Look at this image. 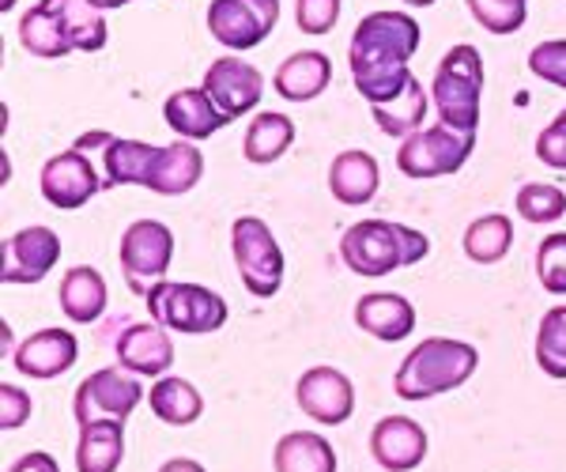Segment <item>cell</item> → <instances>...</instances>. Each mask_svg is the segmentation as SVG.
Returning <instances> with one entry per match:
<instances>
[{"label":"cell","mask_w":566,"mask_h":472,"mask_svg":"<svg viewBox=\"0 0 566 472\" xmlns=\"http://www.w3.org/2000/svg\"><path fill=\"white\" fill-rule=\"evenodd\" d=\"M61 261V239L50 227H23L0 247V280L4 284H42Z\"/></svg>","instance_id":"12"},{"label":"cell","mask_w":566,"mask_h":472,"mask_svg":"<svg viewBox=\"0 0 566 472\" xmlns=\"http://www.w3.org/2000/svg\"><path fill=\"white\" fill-rule=\"evenodd\" d=\"M427 450V431L419 428L408 416H386V420L374 423L370 431V453L386 472H412L423 465Z\"/></svg>","instance_id":"17"},{"label":"cell","mask_w":566,"mask_h":472,"mask_svg":"<svg viewBox=\"0 0 566 472\" xmlns=\"http://www.w3.org/2000/svg\"><path fill=\"white\" fill-rule=\"evenodd\" d=\"M163 117H167V125L181 136V140H208V136H216L223 125H231L205 87L175 91V95L163 103Z\"/></svg>","instance_id":"19"},{"label":"cell","mask_w":566,"mask_h":472,"mask_svg":"<svg viewBox=\"0 0 566 472\" xmlns=\"http://www.w3.org/2000/svg\"><path fill=\"white\" fill-rule=\"evenodd\" d=\"M53 15H57L61 31L69 34L72 50H84V53H98L109 39L106 20L91 0H42Z\"/></svg>","instance_id":"30"},{"label":"cell","mask_w":566,"mask_h":472,"mask_svg":"<svg viewBox=\"0 0 566 472\" xmlns=\"http://www.w3.org/2000/svg\"><path fill=\"white\" fill-rule=\"evenodd\" d=\"M57 303L65 311L69 322L76 325H91L106 314L109 306V292H106V280L98 269L91 265H76L61 276V287H57Z\"/></svg>","instance_id":"23"},{"label":"cell","mask_w":566,"mask_h":472,"mask_svg":"<svg viewBox=\"0 0 566 472\" xmlns=\"http://www.w3.org/2000/svg\"><path fill=\"white\" fill-rule=\"evenodd\" d=\"M370 114H374V125H378L386 136H392V140H408L412 133L423 129L427 114H431V95H427L423 84L412 76L408 87L400 91L392 103L370 106Z\"/></svg>","instance_id":"29"},{"label":"cell","mask_w":566,"mask_h":472,"mask_svg":"<svg viewBox=\"0 0 566 472\" xmlns=\"http://www.w3.org/2000/svg\"><path fill=\"white\" fill-rule=\"evenodd\" d=\"M205 178V156L193 140H175L167 148H159V156L151 162L148 189L159 197H181L189 189H197V181Z\"/></svg>","instance_id":"20"},{"label":"cell","mask_w":566,"mask_h":472,"mask_svg":"<svg viewBox=\"0 0 566 472\" xmlns=\"http://www.w3.org/2000/svg\"><path fill=\"white\" fill-rule=\"evenodd\" d=\"M117 367H125L136 378H163L175 367V340L170 329L155 322H136L117 337Z\"/></svg>","instance_id":"16"},{"label":"cell","mask_w":566,"mask_h":472,"mask_svg":"<svg viewBox=\"0 0 566 472\" xmlns=\"http://www.w3.org/2000/svg\"><path fill=\"white\" fill-rule=\"evenodd\" d=\"M8 472H61V465H57V458H53V453L31 450V453H23V458L15 461Z\"/></svg>","instance_id":"41"},{"label":"cell","mask_w":566,"mask_h":472,"mask_svg":"<svg viewBox=\"0 0 566 472\" xmlns=\"http://www.w3.org/2000/svg\"><path fill=\"white\" fill-rule=\"evenodd\" d=\"M148 405H151L155 420H163L167 428H193L200 416H205V397H200V389L189 382V378H178V375L155 378L148 389Z\"/></svg>","instance_id":"24"},{"label":"cell","mask_w":566,"mask_h":472,"mask_svg":"<svg viewBox=\"0 0 566 472\" xmlns=\"http://www.w3.org/2000/svg\"><path fill=\"white\" fill-rule=\"evenodd\" d=\"M344 0H295V23L310 39H322L340 20Z\"/></svg>","instance_id":"38"},{"label":"cell","mask_w":566,"mask_h":472,"mask_svg":"<svg viewBox=\"0 0 566 472\" xmlns=\"http://www.w3.org/2000/svg\"><path fill=\"white\" fill-rule=\"evenodd\" d=\"M106 181L98 178L95 162H91L87 151H57V156H50L42 162V175H39V189L42 197L50 201L53 208H61V212H76V208H84L91 197L103 189Z\"/></svg>","instance_id":"11"},{"label":"cell","mask_w":566,"mask_h":472,"mask_svg":"<svg viewBox=\"0 0 566 472\" xmlns=\"http://www.w3.org/2000/svg\"><path fill=\"white\" fill-rule=\"evenodd\" d=\"M328 189L340 204H370L381 189V170L378 159L363 148L340 151L328 167Z\"/></svg>","instance_id":"22"},{"label":"cell","mask_w":566,"mask_h":472,"mask_svg":"<svg viewBox=\"0 0 566 472\" xmlns=\"http://www.w3.org/2000/svg\"><path fill=\"white\" fill-rule=\"evenodd\" d=\"M144 401V382L136 375H129L125 367H103L95 375H87L84 382L76 386V397H72V416L76 423H103V420H117L125 423L136 412V405Z\"/></svg>","instance_id":"9"},{"label":"cell","mask_w":566,"mask_h":472,"mask_svg":"<svg viewBox=\"0 0 566 472\" xmlns=\"http://www.w3.org/2000/svg\"><path fill=\"white\" fill-rule=\"evenodd\" d=\"M76 359H80V340L69 329L31 333L12 356L15 370L23 378H34V382H53V378L69 375L76 367Z\"/></svg>","instance_id":"15"},{"label":"cell","mask_w":566,"mask_h":472,"mask_svg":"<svg viewBox=\"0 0 566 472\" xmlns=\"http://www.w3.org/2000/svg\"><path fill=\"white\" fill-rule=\"evenodd\" d=\"M514 208L525 223L552 227L566 216V193L559 186H552V181H528V186L517 189Z\"/></svg>","instance_id":"34"},{"label":"cell","mask_w":566,"mask_h":472,"mask_svg":"<svg viewBox=\"0 0 566 472\" xmlns=\"http://www.w3.org/2000/svg\"><path fill=\"white\" fill-rule=\"evenodd\" d=\"M405 4H408V8H431L434 0H405Z\"/></svg>","instance_id":"44"},{"label":"cell","mask_w":566,"mask_h":472,"mask_svg":"<svg viewBox=\"0 0 566 472\" xmlns=\"http://www.w3.org/2000/svg\"><path fill=\"white\" fill-rule=\"evenodd\" d=\"M480 352L464 340L450 337H427L419 340L405 363L392 375V394L400 401H431V397L453 394L476 375Z\"/></svg>","instance_id":"2"},{"label":"cell","mask_w":566,"mask_h":472,"mask_svg":"<svg viewBox=\"0 0 566 472\" xmlns=\"http://www.w3.org/2000/svg\"><path fill=\"white\" fill-rule=\"evenodd\" d=\"M298 408L322 428H340L355 412V386L344 370L336 367H310L295 382Z\"/></svg>","instance_id":"14"},{"label":"cell","mask_w":566,"mask_h":472,"mask_svg":"<svg viewBox=\"0 0 566 472\" xmlns=\"http://www.w3.org/2000/svg\"><path fill=\"white\" fill-rule=\"evenodd\" d=\"M117 261H122L125 284L133 295L148 298L155 284H163L175 261V231L163 220H136L125 227L117 242Z\"/></svg>","instance_id":"6"},{"label":"cell","mask_w":566,"mask_h":472,"mask_svg":"<svg viewBox=\"0 0 566 472\" xmlns=\"http://www.w3.org/2000/svg\"><path fill=\"white\" fill-rule=\"evenodd\" d=\"M295 144V122L280 111H261L253 114L250 129H245L242 140V156L253 162V167H269V162L283 159Z\"/></svg>","instance_id":"28"},{"label":"cell","mask_w":566,"mask_h":472,"mask_svg":"<svg viewBox=\"0 0 566 472\" xmlns=\"http://www.w3.org/2000/svg\"><path fill=\"white\" fill-rule=\"evenodd\" d=\"M20 42H23V50L31 53V57H42V61H57V57H65V53H72L69 34L61 31L57 15H53L45 4H34V8H27V12H23Z\"/></svg>","instance_id":"32"},{"label":"cell","mask_w":566,"mask_h":472,"mask_svg":"<svg viewBox=\"0 0 566 472\" xmlns=\"http://www.w3.org/2000/svg\"><path fill=\"white\" fill-rule=\"evenodd\" d=\"M461 247L469 253V261H476V265H495V261L506 258L510 247H514V223L502 212L480 216V220H472L464 227Z\"/></svg>","instance_id":"31"},{"label":"cell","mask_w":566,"mask_h":472,"mask_svg":"<svg viewBox=\"0 0 566 472\" xmlns=\"http://www.w3.org/2000/svg\"><path fill=\"white\" fill-rule=\"evenodd\" d=\"M91 4H95L98 12H114V8H125V4H133V0H91Z\"/></svg>","instance_id":"43"},{"label":"cell","mask_w":566,"mask_h":472,"mask_svg":"<svg viewBox=\"0 0 566 472\" xmlns=\"http://www.w3.org/2000/svg\"><path fill=\"white\" fill-rule=\"evenodd\" d=\"M536 276L547 295H566V231H552L536 250Z\"/></svg>","instance_id":"36"},{"label":"cell","mask_w":566,"mask_h":472,"mask_svg":"<svg viewBox=\"0 0 566 472\" xmlns=\"http://www.w3.org/2000/svg\"><path fill=\"white\" fill-rule=\"evenodd\" d=\"M0 8H4V12H12V8H15V0H0Z\"/></svg>","instance_id":"45"},{"label":"cell","mask_w":566,"mask_h":472,"mask_svg":"<svg viewBox=\"0 0 566 472\" xmlns=\"http://www.w3.org/2000/svg\"><path fill=\"white\" fill-rule=\"evenodd\" d=\"M280 0H212L208 31L223 50H253L276 31Z\"/></svg>","instance_id":"10"},{"label":"cell","mask_w":566,"mask_h":472,"mask_svg":"<svg viewBox=\"0 0 566 472\" xmlns=\"http://www.w3.org/2000/svg\"><path fill=\"white\" fill-rule=\"evenodd\" d=\"M159 472H208V469L200 465L197 458H170V461H163Z\"/></svg>","instance_id":"42"},{"label":"cell","mask_w":566,"mask_h":472,"mask_svg":"<svg viewBox=\"0 0 566 472\" xmlns=\"http://www.w3.org/2000/svg\"><path fill=\"white\" fill-rule=\"evenodd\" d=\"M231 253L245 292L253 298H272L283 284V250L272 227L261 216H239L231 223Z\"/></svg>","instance_id":"7"},{"label":"cell","mask_w":566,"mask_h":472,"mask_svg":"<svg viewBox=\"0 0 566 472\" xmlns=\"http://www.w3.org/2000/svg\"><path fill=\"white\" fill-rule=\"evenodd\" d=\"M355 325H359L367 337L400 344L416 333V306L405 295L392 292H370L355 303Z\"/></svg>","instance_id":"18"},{"label":"cell","mask_w":566,"mask_h":472,"mask_svg":"<svg viewBox=\"0 0 566 472\" xmlns=\"http://www.w3.org/2000/svg\"><path fill=\"white\" fill-rule=\"evenodd\" d=\"M536 159L552 170H566V111L536 136Z\"/></svg>","instance_id":"39"},{"label":"cell","mask_w":566,"mask_h":472,"mask_svg":"<svg viewBox=\"0 0 566 472\" xmlns=\"http://www.w3.org/2000/svg\"><path fill=\"white\" fill-rule=\"evenodd\" d=\"M536 363L547 378L566 382V306H552L536 329Z\"/></svg>","instance_id":"33"},{"label":"cell","mask_w":566,"mask_h":472,"mask_svg":"<svg viewBox=\"0 0 566 472\" xmlns=\"http://www.w3.org/2000/svg\"><path fill=\"white\" fill-rule=\"evenodd\" d=\"M328 80H333V61L317 50H303V53H291L276 69L272 87L287 103H314L317 95H325Z\"/></svg>","instance_id":"21"},{"label":"cell","mask_w":566,"mask_h":472,"mask_svg":"<svg viewBox=\"0 0 566 472\" xmlns=\"http://www.w3.org/2000/svg\"><path fill=\"white\" fill-rule=\"evenodd\" d=\"M476 20L488 34H514L525 27L528 15V0H464Z\"/></svg>","instance_id":"35"},{"label":"cell","mask_w":566,"mask_h":472,"mask_svg":"<svg viewBox=\"0 0 566 472\" xmlns=\"http://www.w3.org/2000/svg\"><path fill=\"white\" fill-rule=\"evenodd\" d=\"M419 50V20L408 12H370L363 15L348 45V69L355 91L370 106L392 103L412 80L408 61Z\"/></svg>","instance_id":"1"},{"label":"cell","mask_w":566,"mask_h":472,"mask_svg":"<svg viewBox=\"0 0 566 472\" xmlns=\"http://www.w3.org/2000/svg\"><path fill=\"white\" fill-rule=\"evenodd\" d=\"M431 253V239L416 227L389 220H359L340 234V258L355 276L381 280L389 272L416 265Z\"/></svg>","instance_id":"3"},{"label":"cell","mask_w":566,"mask_h":472,"mask_svg":"<svg viewBox=\"0 0 566 472\" xmlns=\"http://www.w3.org/2000/svg\"><path fill=\"white\" fill-rule=\"evenodd\" d=\"M159 156V144L148 140H125V136H114V140L103 148V170H106V189L117 186H148L151 178V162Z\"/></svg>","instance_id":"25"},{"label":"cell","mask_w":566,"mask_h":472,"mask_svg":"<svg viewBox=\"0 0 566 472\" xmlns=\"http://www.w3.org/2000/svg\"><path fill=\"white\" fill-rule=\"evenodd\" d=\"M148 314L155 325L170 333H181V337H205V333H216L227 325L231 317V306L227 298L212 292L205 284H175V280H163L148 292Z\"/></svg>","instance_id":"5"},{"label":"cell","mask_w":566,"mask_h":472,"mask_svg":"<svg viewBox=\"0 0 566 472\" xmlns=\"http://www.w3.org/2000/svg\"><path fill=\"white\" fill-rule=\"evenodd\" d=\"M472 148H476V133H458L438 122L431 129H419L408 140H400L397 167L400 175L416 181L446 178V175H458L464 162H469Z\"/></svg>","instance_id":"8"},{"label":"cell","mask_w":566,"mask_h":472,"mask_svg":"<svg viewBox=\"0 0 566 472\" xmlns=\"http://www.w3.org/2000/svg\"><path fill=\"white\" fill-rule=\"evenodd\" d=\"M528 72L566 91V39H547L528 50Z\"/></svg>","instance_id":"37"},{"label":"cell","mask_w":566,"mask_h":472,"mask_svg":"<svg viewBox=\"0 0 566 472\" xmlns=\"http://www.w3.org/2000/svg\"><path fill=\"white\" fill-rule=\"evenodd\" d=\"M125 461V423H84L76 442V472H117Z\"/></svg>","instance_id":"27"},{"label":"cell","mask_w":566,"mask_h":472,"mask_svg":"<svg viewBox=\"0 0 566 472\" xmlns=\"http://www.w3.org/2000/svg\"><path fill=\"white\" fill-rule=\"evenodd\" d=\"M276 472H336V450L317 431H287L272 450Z\"/></svg>","instance_id":"26"},{"label":"cell","mask_w":566,"mask_h":472,"mask_svg":"<svg viewBox=\"0 0 566 472\" xmlns=\"http://www.w3.org/2000/svg\"><path fill=\"white\" fill-rule=\"evenodd\" d=\"M480 95H483V57L476 45L461 42L438 61L431 80V106L442 125L458 133H476L480 125Z\"/></svg>","instance_id":"4"},{"label":"cell","mask_w":566,"mask_h":472,"mask_svg":"<svg viewBox=\"0 0 566 472\" xmlns=\"http://www.w3.org/2000/svg\"><path fill=\"white\" fill-rule=\"evenodd\" d=\"M200 87L212 95V103L223 111L227 122H239V117L253 114L261 106L264 76H261V69H253L239 53H227V57H216L212 65H208L205 84Z\"/></svg>","instance_id":"13"},{"label":"cell","mask_w":566,"mask_h":472,"mask_svg":"<svg viewBox=\"0 0 566 472\" xmlns=\"http://www.w3.org/2000/svg\"><path fill=\"white\" fill-rule=\"evenodd\" d=\"M31 394L20 386H12V382H4L0 386V428L4 431H15V428H23L27 420H31Z\"/></svg>","instance_id":"40"}]
</instances>
